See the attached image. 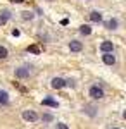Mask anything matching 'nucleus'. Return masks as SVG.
<instances>
[{"instance_id":"4468645a","label":"nucleus","mask_w":126,"mask_h":129,"mask_svg":"<svg viewBox=\"0 0 126 129\" xmlns=\"http://www.w3.org/2000/svg\"><path fill=\"white\" fill-rule=\"evenodd\" d=\"M7 57H9V50L0 45V59H7Z\"/></svg>"},{"instance_id":"0eeeda50","label":"nucleus","mask_w":126,"mask_h":129,"mask_svg":"<svg viewBox=\"0 0 126 129\" xmlns=\"http://www.w3.org/2000/svg\"><path fill=\"white\" fill-rule=\"evenodd\" d=\"M102 60H104L106 66H114V64H116V57H114L112 53H104V55H102Z\"/></svg>"},{"instance_id":"f8f14e48","label":"nucleus","mask_w":126,"mask_h":129,"mask_svg":"<svg viewBox=\"0 0 126 129\" xmlns=\"http://www.w3.org/2000/svg\"><path fill=\"white\" fill-rule=\"evenodd\" d=\"M106 28L107 29H116L117 28V19H109L106 22Z\"/></svg>"},{"instance_id":"2eb2a0df","label":"nucleus","mask_w":126,"mask_h":129,"mask_svg":"<svg viewBox=\"0 0 126 129\" xmlns=\"http://www.w3.org/2000/svg\"><path fill=\"white\" fill-rule=\"evenodd\" d=\"M21 14H23V19H24V21L33 19V17H35V14H33V12H29V10H24V12H21Z\"/></svg>"},{"instance_id":"9b49d317","label":"nucleus","mask_w":126,"mask_h":129,"mask_svg":"<svg viewBox=\"0 0 126 129\" xmlns=\"http://www.w3.org/2000/svg\"><path fill=\"white\" fill-rule=\"evenodd\" d=\"M10 17V12L9 10H4V12H0V24H5Z\"/></svg>"},{"instance_id":"6e6552de","label":"nucleus","mask_w":126,"mask_h":129,"mask_svg":"<svg viewBox=\"0 0 126 129\" xmlns=\"http://www.w3.org/2000/svg\"><path fill=\"white\" fill-rule=\"evenodd\" d=\"M69 50H71V52H81V50H83V43L78 41V40H73L69 43Z\"/></svg>"},{"instance_id":"aec40b11","label":"nucleus","mask_w":126,"mask_h":129,"mask_svg":"<svg viewBox=\"0 0 126 129\" xmlns=\"http://www.w3.org/2000/svg\"><path fill=\"white\" fill-rule=\"evenodd\" d=\"M12 2H14V4H23L24 0H12Z\"/></svg>"},{"instance_id":"20e7f679","label":"nucleus","mask_w":126,"mask_h":129,"mask_svg":"<svg viewBox=\"0 0 126 129\" xmlns=\"http://www.w3.org/2000/svg\"><path fill=\"white\" fill-rule=\"evenodd\" d=\"M41 105H43V107H52V109H57V107H59V102H57V100H54V98H50V96H47V98L41 100Z\"/></svg>"},{"instance_id":"f257e3e1","label":"nucleus","mask_w":126,"mask_h":129,"mask_svg":"<svg viewBox=\"0 0 126 129\" xmlns=\"http://www.w3.org/2000/svg\"><path fill=\"white\" fill-rule=\"evenodd\" d=\"M90 96L95 98V100L104 98V89L100 88V86H92V88H90Z\"/></svg>"},{"instance_id":"a211bd4d","label":"nucleus","mask_w":126,"mask_h":129,"mask_svg":"<svg viewBox=\"0 0 126 129\" xmlns=\"http://www.w3.org/2000/svg\"><path fill=\"white\" fill-rule=\"evenodd\" d=\"M43 120H45V122H50V120H52V115H50V114H45V115H43Z\"/></svg>"},{"instance_id":"dca6fc26","label":"nucleus","mask_w":126,"mask_h":129,"mask_svg":"<svg viewBox=\"0 0 126 129\" xmlns=\"http://www.w3.org/2000/svg\"><path fill=\"white\" fill-rule=\"evenodd\" d=\"M28 52H31V53H40V47L31 45V47H28Z\"/></svg>"},{"instance_id":"9d476101","label":"nucleus","mask_w":126,"mask_h":129,"mask_svg":"<svg viewBox=\"0 0 126 129\" xmlns=\"http://www.w3.org/2000/svg\"><path fill=\"white\" fill-rule=\"evenodd\" d=\"M90 19L93 21V22H100L102 21V14L98 10H93V12H90Z\"/></svg>"},{"instance_id":"f3484780","label":"nucleus","mask_w":126,"mask_h":129,"mask_svg":"<svg viewBox=\"0 0 126 129\" xmlns=\"http://www.w3.org/2000/svg\"><path fill=\"white\" fill-rule=\"evenodd\" d=\"M57 129H69L64 122H57Z\"/></svg>"},{"instance_id":"f03ea898","label":"nucleus","mask_w":126,"mask_h":129,"mask_svg":"<svg viewBox=\"0 0 126 129\" xmlns=\"http://www.w3.org/2000/svg\"><path fill=\"white\" fill-rule=\"evenodd\" d=\"M23 119L29 120V122H35V120H38V115H36V112H33V110H26V112H23Z\"/></svg>"},{"instance_id":"ddd939ff","label":"nucleus","mask_w":126,"mask_h":129,"mask_svg":"<svg viewBox=\"0 0 126 129\" xmlns=\"http://www.w3.org/2000/svg\"><path fill=\"white\" fill-rule=\"evenodd\" d=\"M79 33H81V35H90V33H92V28H90L88 24H83V26H79Z\"/></svg>"},{"instance_id":"39448f33","label":"nucleus","mask_w":126,"mask_h":129,"mask_svg":"<svg viewBox=\"0 0 126 129\" xmlns=\"http://www.w3.org/2000/svg\"><path fill=\"white\" fill-rule=\"evenodd\" d=\"M16 78H21V79L29 78V67H19V69H16Z\"/></svg>"},{"instance_id":"412c9836","label":"nucleus","mask_w":126,"mask_h":129,"mask_svg":"<svg viewBox=\"0 0 126 129\" xmlns=\"http://www.w3.org/2000/svg\"><path fill=\"white\" fill-rule=\"evenodd\" d=\"M114 129H119V127H114Z\"/></svg>"},{"instance_id":"6ab92c4d","label":"nucleus","mask_w":126,"mask_h":129,"mask_svg":"<svg viewBox=\"0 0 126 129\" xmlns=\"http://www.w3.org/2000/svg\"><path fill=\"white\" fill-rule=\"evenodd\" d=\"M12 35H14V36H19L21 33H19V29H14V31H12Z\"/></svg>"},{"instance_id":"423d86ee","label":"nucleus","mask_w":126,"mask_h":129,"mask_svg":"<svg viewBox=\"0 0 126 129\" xmlns=\"http://www.w3.org/2000/svg\"><path fill=\"white\" fill-rule=\"evenodd\" d=\"M66 86V79H62V78H54L52 79V88L54 89H60Z\"/></svg>"},{"instance_id":"1a4fd4ad","label":"nucleus","mask_w":126,"mask_h":129,"mask_svg":"<svg viewBox=\"0 0 126 129\" xmlns=\"http://www.w3.org/2000/svg\"><path fill=\"white\" fill-rule=\"evenodd\" d=\"M9 103V93L0 89V105H7Z\"/></svg>"},{"instance_id":"7ed1b4c3","label":"nucleus","mask_w":126,"mask_h":129,"mask_svg":"<svg viewBox=\"0 0 126 129\" xmlns=\"http://www.w3.org/2000/svg\"><path fill=\"white\" fill-rule=\"evenodd\" d=\"M100 50H102L104 53H112V52H114L112 41H102V43H100Z\"/></svg>"}]
</instances>
